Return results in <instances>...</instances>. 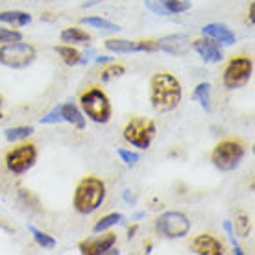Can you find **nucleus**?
<instances>
[{
  "instance_id": "f257e3e1",
  "label": "nucleus",
  "mask_w": 255,
  "mask_h": 255,
  "mask_svg": "<svg viewBox=\"0 0 255 255\" xmlns=\"http://www.w3.org/2000/svg\"><path fill=\"white\" fill-rule=\"evenodd\" d=\"M181 83L170 72H157L150 80V104L157 113L174 111L181 104Z\"/></svg>"
},
{
  "instance_id": "f03ea898",
  "label": "nucleus",
  "mask_w": 255,
  "mask_h": 255,
  "mask_svg": "<svg viewBox=\"0 0 255 255\" xmlns=\"http://www.w3.org/2000/svg\"><path fill=\"white\" fill-rule=\"evenodd\" d=\"M106 183L96 176H85L78 181L72 205L80 215H93L102 207L106 200Z\"/></svg>"
},
{
  "instance_id": "7ed1b4c3",
  "label": "nucleus",
  "mask_w": 255,
  "mask_h": 255,
  "mask_svg": "<svg viewBox=\"0 0 255 255\" xmlns=\"http://www.w3.org/2000/svg\"><path fill=\"white\" fill-rule=\"evenodd\" d=\"M80 108L83 115H87L96 124H108L113 115L111 100L100 87H89L87 91H83L80 95Z\"/></svg>"
},
{
  "instance_id": "20e7f679",
  "label": "nucleus",
  "mask_w": 255,
  "mask_h": 255,
  "mask_svg": "<svg viewBox=\"0 0 255 255\" xmlns=\"http://www.w3.org/2000/svg\"><path fill=\"white\" fill-rule=\"evenodd\" d=\"M244 155H246V148L241 140L235 139H226L220 140L217 146L211 152V161L222 172H231L239 168V165L243 163Z\"/></svg>"
},
{
  "instance_id": "39448f33",
  "label": "nucleus",
  "mask_w": 255,
  "mask_h": 255,
  "mask_svg": "<svg viewBox=\"0 0 255 255\" xmlns=\"http://www.w3.org/2000/svg\"><path fill=\"white\" fill-rule=\"evenodd\" d=\"M155 133H157V128H155V122L152 119H146V117H133L129 119L128 124L124 126V140L131 146L139 148V150H148L152 140L155 139Z\"/></svg>"
},
{
  "instance_id": "423d86ee",
  "label": "nucleus",
  "mask_w": 255,
  "mask_h": 255,
  "mask_svg": "<svg viewBox=\"0 0 255 255\" xmlns=\"http://www.w3.org/2000/svg\"><path fill=\"white\" fill-rule=\"evenodd\" d=\"M37 58V50L35 46L30 43L20 41H13V43H6L0 45V65L9 67V69H26L35 61Z\"/></svg>"
},
{
  "instance_id": "0eeeda50",
  "label": "nucleus",
  "mask_w": 255,
  "mask_h": 255,
  "mask_svg": "<svg viewBox=\"0 0 255 255\" xmlns=\"http://www.w3.org/2000/svg\"><path fill=\"white\" fill-rule=\"evenodd\" d=\"M254 74V61L248 56H237L228 61L222 72V83L226 89H241Z\"/></svg>"
},
{
  "instance_id": "6e6552de",
  "label": "nucleus",
  "mask_w": 255,
  "mask_h": 255,
  "mask_svg": "<svg viewBox=\"0 0 255 255\" xmlns=\"http://www.w3.org/2000/svg\"><path fill=\"white\" fill-rule=\"evenodd\" d=\"M155 231L165 239H181L191 231V220L181 211H166L155 220Z\"/></svg>"
},
{
  "instance_id": "1a4fd4ad",
  "label": "nucleus",
  "mask_w": 255,
  "mask_h": 255,
  "mask_svg": "<svg viewBox=\"0 0 255 255\" xmlns=\"http://www.w3.org/2000/svg\"><path fill=\"white\" fill-rule=\"evenodd\" d=\"M37 161V146L33 142H22L20 146H15L6 152L4 163L6 168L15 176L28 172Z\"/></svg>"
},
{
  "instance_id": "9d476101",
  "label": "nucleus",
  "mask_w": 255,
  "mask_h": 255,
  "mask_svg": "<svg viewBox=\"0 0 255 255\" xmlns=\"http://www.w3.org/2000/svg\"><path fill=\"white\" fill-rule=\"evenodd\" d=\"M98 237L82 241L78 244L80 254L83 255H104V254H119V250H115L117 244V235L115 233H96Z\"/></svg>"
},
{
  "instance_id": "9b49d317",
  "label": "nucleus",
  "mask_w": 255,
  "mask_h": 255,
  "mask_svg": "<svg viewBox=\"0 0 255 255\" xmlns=\"http://www.w3.org/2000/svg\"><path fill=\"white\" fill-rule=\"evenodd\" d=\"M106 50L113 54H131V52H157V41H128V39H109Z\"/></svg>"
},
{
  "instance_id": "f8f14e48",
  "label": "nucleus",
  "mask_w": 255,
  "mask_h": 255,
  "mask_svg": "<svg viewBox=\"0 0 255 255\" xmlns=\"http://www.w3.org/2000/svg\"><path fill=\"white\" fill-rule=\"evenodd\" d=\"M192 48L200 58L204 59L205 63H220L224 59V52L220 48L217 41H213L211 37H200L192 43Z\"/></svg>"
},
{
  "instance_id": "ddd939ff",
  "label": "nucleus",
  "mask_w": 255,
  "mask_h": 255,
  "mask_svg": "<svg viewBox=\"0 0 255 255\" xmlns=\"http://www.w3.org/2000/svg\"><path fill=\"white\" fill-rule=\"evenodd\" d=\"M159 50L170 54V56H185L191 50V39L185 33H172V35H165L157 41Z\"/></svg>"
},
{
  "instance_id": "4468645a",
  "label": "nucleus",
  "mask_w": 255,
  "mask_h": 255,
  "mask_svg": "<svg viewBox=\"0 0 255 255\" xmlns=\"http://www.w3.org/2000/svg\"><path fill=\"white\" fill-rule=\"evenodd\" d=\"M144 6L155 15H179L191 9L189 0H146Z\"/></svg>"
},
{
  "instance_id": "2eb2a0df",
  "label": "nucleus",
  "mask_w": 255,
  "mask_h": 255,
  "mask_svg": "<svg viewBox=\"0 0 255 255\" xmlns=\"http://www.w3.org/2000/svg\"><path fill=\"white\" fill-rule=\"evenodd\" d=\"M191 250L198 255H222L224 244L209 233H200L191 241Z\"/></svg>"
},
{
  "instance_id": "dca6fc26",
  "label": "nucleus",
  "mask_w": 255,
  "mask_h": 255,
  "mask_svg": "<svg viewBox=\"0 0 255 255\" xmlns=\"http://www.w3.org/2000/svg\"><path fill=\"white\" fill-rule=\"evenodd\" d=\"M202 33H204L205 37H211L213 41L220 43V45H233L237 41L235 32L231 28H228L226 24H222V22H209V24H205L202 28Z\"/></svg>"
},
{
  "instance_id": "f3484780",
  "label": "nucleus",
  "mask_w": 255,
  "mask_h": 255,
  "mask_svg": "<svg viewBox=\"0 0 255 255\" xmlns=\"http://www.w3.org/2000/svg\"><path fill=\"white\" fill-rule=\"evenodd\" d=\"M61 117H63V122L72 124L76 129H85V117H83L82 109L78 108L76 104H61Z\"/></svg>"
},
{
  "instance_id": "a211bd4d",
  "label": "nucleus",
  "mask_w": 255,
  "mask_h": 255,
  "mask_svg": "<svg viewBox=\"0 0 255 255\" xmlns=\"http://www.w3.org/2000/svg\"><path fill=\"white\" fill-rule=\"evenodd\" d=\"M0 22L13 26H28L32 22V15L20 9H9V11H0Z\"/></svg>"
},
{
  "instance_id": "6ab92c4d",
  "label": "nucleus",
  "mask_w": 255,
  "mask_h": 255,
  "mask_svg": "<svg viewBox=\"0 0 255 255\" xmlns=\"http://www.w3.org/2000/svg\"><path fill=\"white\" fill-rule=\"evenodd\" d=\"M80 22L85 26H91V28H98V30L108 32V33L121 32V26L115 24V22H111V20H108V19H102V17H83Z\"/></svg>"
},
{
  "instance_id": "aec40b11",
  "label": "nucleus",
  "mask_w": 255,
  "mask_h": 255,
  "mask_svg": "<svg viewBox=\"0 0 255 255\" xmlns=\"http://www.w3.org/2000/svg\"><path fill=\"white\" fill-rule=\"evenodd\" d=\"M192 100H196L202 108L211 113V85L207 82H202L198 83L194 91H192Z\"/></svg>"
},
{
  "instance_id": "412c9836",
  "label": "nucleus",
  "mask_w": 255,
  "mask_h": 255,
  "mask_svg": "<svg viewBox=\"0 0 255 255\" xmlns=\"http://www.w3.org/2000/svg\"><path fill=\"white\" fill-rule=\"evenodd\" d=\"M54 52L63 59L65 65H69V67H76V65H80L82 54H80L76 48H72V46H69V45H56L54 46Z\"/></svg>"
},
{
  "instance_id": "4be33fe9",
  "label": "nucleus",
  "mask_w": 255,
  "mask_h": 255,
  "mask_svg": "<svg viewBox=\"0 0 255 255\" xmlns=\"http://www.w3.org/2000/svg\"><path fill=\"white\" fill-rule=\"evenodd\" d=\"M59 37H61L63 43H74V45H78V43H89L91 41V35L85 30H82V28H65Z\"/></svg>"
},
{
  "instance_id": "5701e85b",
  "label": "nucleus",
  "mask_w": 255,
  "mask_h": 255,
  "mask_svg": "<svg viewBox=\"0 0 255 255\" xmlns=\"http://www.w3.org/2000/svg\"><path fill=\"white\" fill-rule=\"evenodd\" d=\"M28 231H30V235L33 237V241L37 243V246H41L43 250H52L56 248V239L45 231H41L39 228L32 226V224H28Z\"/></svg>"
},
{
  "instance_id": "b1692460",
  "label": "nucleus",
  "mask_w": 255,
  "mask_h": 255,
  "mask_svg": "<svg viewBox=\"0 0 255 255\" xmlns=\"http://www.w3.org/2000/svg\"><path fill=\"white\" fill-rule=\"evenodd\" d=\"M33 133V126H13L4 129V137L7 142H19V140L28 139Z\"/></svg>"
},
{
  "instance_id": "393cba45",
  "label": "nucleus",
  "mask_w": 255,
  "mask_h": 255,
  "mask_svg": "<svg viewBox=\"0 0 255 255\" xmlns=\"http://www.w3.org/2000/svg\"><path fill=\"white\" fill-rule=\"evenodd\" d=\"M124 220V215L122 213H109L106 217H102L98 222L95 224L93 228V233H102V231H108L109 228H113L117 224H121Z\"/></svg>"
},
{
  "instance_id": "a878e982",
  "label": "nucleus",
  "mask_w": 255,
  "mask_h": 255,
  "mask_svg": "<svg viewBox=\"0 0 255 255\" xmlns=\"http://www.w3.org/2000/svg\"><path fill=\"white\" fill-rule=\"evenodd\" d=\"M252 231V220L246 215V211L239 209L235 213V233L239 237H248Z\"/></svg>"
},
{
  "instance_id": "bb28decb",
  "label": "nucleus",
  "mask_w": 255,
  "mask_h": 255,
  "mask_svg": "<svg viewBox=\"0 0 255 255\" xmlns=\"http://www.w3.org/2000/svg\"><path fill=\"white\" fill-rule=\"evenodd\" d=\"M124 72H126V69H124V65H109L108 69L102 70V74H100V80L102 82H111V80H115V78H121L124 76Z\"/></svg>"
},
{
  "instance_id": "cd10ccee",
  "label": "nucleus",
  "mask_w": 255,
  "mask_h": 255,
  "mask_svg": "<svg viewBox=\"0 0 255 255\" xmlns=\"http://www.w3.org/2000/svg\"><path fill=\"white\" fill-rule=\"evenodd\" d=\"M222 228H224V231H226V235L230 237L231 244H233V252H235L237 255H244V250L239 246V243H237L235 230H233V222H231V220H224Z\"/></svg>"
},
{
  "instance_id": "c85d7f7f",
  "label": "nucleus",
  "mask_w": 255,
  "mask_h": 255,
  "mask_svg": "<svg viewBox=\"0 0 255 255\" xmlns=\"http://www.w3.org/2000/svg\"><path fill=\"white\" fill-rule=\"evenodd\" d=\"M41 124H59L63 122V117H61V104H58L54 109H50L45 117H41Z\"/></svg>"
},
{
  "instance_id": "c756f323",
  "label": "nucleus",
  "mask_w": 255,
  "mask_h": 255,
  "mask_svg": "<svg viewBox=\"0 0 255 255\" xmlns=\"http://www.w3.org/2000/svg\"><path fill=\"white\" fill-rule=\"evenodd\" d=\"M117 153H119V157H121V161L124 163V165L128 166H133L139 163V153L137 152H131V150H126V148H119L117 150Z\"/></svg>"
},
{
  "instance_id": "7c9ffc66",
  "label": "nucleus",
  "mask_w": 255,
  "mask_h": 255,
  "mask_svg": "<svg viewBox=\"0 0 255 255\" xmlns=\"http://www.w3.org/2000/svg\"><path fill=\"white\" fill-rule=\"evenodd\" d=\"M22 33L17 30H9V28H0V45H6V43H13V41H20Z\"/></svg>"
},
{
  "instance_id": "2f4dec72",
  "label": "nucleus",
  "mask_w": 255,
  "mask_h": 255,
  "mask_svg": "<svg viewBox=\"0 0 255 255\" xmlns=\"http://www.w3.org/2000/svg\"><path fill=\"white\" fill-rule=\"evenodd\" d=\"M19 198L24 202V204H32L33 207L35 205H39V200H37V196L35 194H32V191H28V189H20L19 191Z\"/></svg>"
},
{
  "instance_id": "473e14b6",
  "label": "nucleus",
  "mask_w": 255,
  "mask_h": 255,
  "mask_svg": "<svg viewBox=\"0 0 255 255\" xmlns=\"http://www.w3.org/2000/svg\"><path fill=\"white\" fill-rule=\"evenodd\" d=\"M122 200H124L128 205H135V204H137V196H135V194L129 191V189L122 191Z\"/></svg>"
},
{
  "instance_id": "72a5a7b5",
  "label": "nucleus",
  "mask_w": 255,
  "mask_h": 255,
  "mask_svg": "<svg viewBox=\"0 0 255 255\" xmlns=\"http://www.w3.org/2000/svg\"><path fill=\"white\" fill-rule=\"evenodd\" d=\"M111 61H113V58H109V56H98V58H95V63H96V65L111 63Z\"/></svg>"
},
{
  "instance_id": "f704fd0d",
  "label": "nucleus",
  "mask_w": 255,
  "mask_h": 255,
  "mask_svg": "<svg viewBox=\"0 0 255 255\" xmlns=\"http://www.w3.org/2000/svg\"><path fill=\"white\" fill-rule=\"evenodd\" d=\"M137 230H139V228H137V224L129 226V228H128V239H133L135 233H137Z\"/></svg>"
},
{
  "instance_id": "c9c22d12",
  "label": "nucleus",
  "mask_w": 255,
  "mask_h": 255,
  "mask_svg": "<svg viewBox=\"0 0 255 255\" xmlns=\"http://www.w3.org/2000/svg\"><path fill=\"white\" fill-rule=\"evenodd\" d=\"M100 2H102V0H89V2H83L82 7L87 9V7H93V6H96V4H100Z\"/></svg>"
},
{
  "instance_id": "e433bc0d",
  "label": "nucleus",
  "mask_w": 255,
  "mask_h": 255,
  "mask_svg": "<svg viewBox=\"0 0 255 255\" xmlns=\"http://www.w3.org/2000/svg\"><path fill=\"white\" fill-rule=\"evenodd\" d=\"M254 15H255V2H252V4H250V15H248L250 24H254Z\"/></svg>"
},
{
  "instance_id": "4c0bfd02",
  "label": "nucleus",
  "mask_w": 255,
  "mask_h": 255,
  "mask_svg": "<svg viewBox=\"0 0 255 255\" xmlns=\"http://www.w3.org/2000/svg\"><path fill=\"white\" fill-rule=\"evenodd\" d=\"M144 217H146V211H137L133 217H131V220L137 222V220H140V218H144Z\"/></svg>"
},
{
  "instance_id": "58836bf2",
  "label": "nucleus",
  "mask_w": 255,
  "mask_h": 255,
  "mask_svg": "<svg viewBox=\"0 0 255 255\" xmlns=\"http://www.w3.org/2000/svg\"><path fill=\"white\" fill-rule=\"evenodd\" d=\"M2 117H4V96L0 95V121H2Z\"/></svg>"
},
{
  "instance_id": "ea45409f",
  "label": "nucleus",
  "mask_w": 255,
  "mask_h": 255,
  "mask_svg": "<svg viewBox=\"0 0 255 255\" xmlns=\"http://www.w3.org/2000/svg\"><path fill=\"white\" fill-rule=\"evenodd\" d=\"M0 228H2V230H4V231H13L11 228H9V226H7V224H4V222H2V220H0Z\"/></svg>"
},
{
  "instance_id": "a19ab883",
  "label": "nucleus",
  "mask_w": 255,
  "mask_h": 255,
  "mask_svg": "<svg viewBox=\"0 0 255 255\" xmlns=\"http://www.w3.org/2000/svg\"><path fill=\"white\" fill-rule=\"evenodd\" d=\"M152 243H148V244H144V252H146V254H152Z\"/></svg>"
}]
</instances>
